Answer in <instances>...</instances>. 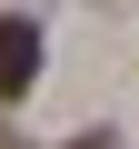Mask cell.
<instances>
[{
    "instance_id": "6da1fadb",
    "label": "cell",
    "mask_w": 139,
    "mask_h": 149,
    "mask_svg": "<svg viewBox=\"0 0 139 149\" xmlns=\"http://www.w3.org/2000/svg\"><path fill=\"white\" fill-rule=\"evenodd\" d=\"M30 80H40V20L10 10V20H0V100H20Z\"/></svg>"
}]
</instances>
